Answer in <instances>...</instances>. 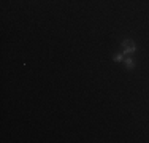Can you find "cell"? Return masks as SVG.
<instances>
[{
    "instance_id": "obj_3",
    "label": "cell",
    "mask_w": 149,
    "mask_h": 143,
    "mask_svg": "<svg viewBox=\"0 0 149 143\" xmlns=\"http://www.w3.org/2000/svg\"><path fill=\"white\" fill-rule=\"evenodd\" d=\"M124 59H125V54H124L122 51L113 56V60H114V62H124Z\"/></svg>"
},
{
    "instance_id": "obj_2",
    "label": "cell",
    "mask_w": 149,
    "mask_h": 143,
    "mask_svg": "<svg viewBox=\"0 0 149 143\" xmlns=\"http://www.w3.org/2000/svg\"><path fill=\"white\" fill-rule=\"evenodd\" d=\"M124 65H125V69L132 70V69H135V60L132 57H125V59H124Z\"/></svg>"
},
{
    "instance_id": "obj_1",
    "label": "cell",
    "mask_w": 149,
    "mask_h": 143,
    "mask_svg": "<svg viewBox=\"0 0 149 143\" xmlns=\"http://www.w3.org/2000/svg\"><path fill=\"white\" fill-rule=\"evenodd\" d=\"M120 48H122L124 54H133V53H136V45L130 38H125V40L120 43Z\"/></svg>"
}]
</instances>
